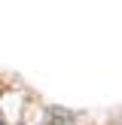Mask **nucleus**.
Listing matches in <instances>:
<instances>
[]
</instances>
